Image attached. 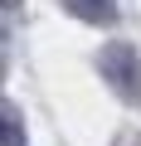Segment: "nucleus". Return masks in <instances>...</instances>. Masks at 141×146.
I'll use <instances>...</instances> for the list:
<instances>
[{
  "instance_id": "nucleus-1",
  "label": "nucleus",
  "mask_w": 141,
  "mask_h": 146,
  "mask_svg": "<svg viewBox=\"0 0 141 146\" xmlns=\"http://www.w3.org/2000/svg\"><path fill=\"white\" fill-rule=\"evenodd\" d=\"M97 73L107 78V88L122 98V102H141V54L122 39L102 44L97 49Z\"/></svg>"
},
{
  "instance_id": "nucleus-2",
  "label": "nucleus",
  "mask_w": 141,
  "mask_h": 146,
  "mask_svg": "<svg viewBox=\"0 0 141 146\" xmlns=\"http://www.w3.org/2000/svg\"><path fill=\"white\" fill-rule=\"evenodd\" d=\"M63 5L88 25H112L117 20V0H63Z\"/></svg>"
},
{
  "instance_id": "nucleus-3",
  "label": "nucleus",
  "mask_w": 141,
  "mask_h": 146,
  "mask_svg": "<svg viewBox=\"0 0 141 146\" xmlns=\"http://www.w3.org/2000/svg\"><path fill=\"white\" fill-rule=\"evenodd\" d=\"M0 146H24V122H20V107L15 102L0 107Z\"/></svg>"
}]
</instances>
